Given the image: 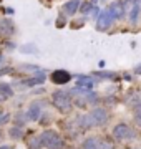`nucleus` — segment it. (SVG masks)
Listing matches in <instances>:
<instances>
[{"instance_id":"1","label":"nucleus","mask_w":141,"mask_h":149,"mask_svg":"<svg viewBox=\"0 0 141 149\" xmlns=\"http://www.w3.org/2000/svg\"><path fill=\"white\" fill-rule=\"evenodd\" d=\"M52 104H53L60 113H66L71 111L73 108V100H71V93H66V91H55L52 95Z\"/></svg>"},{"instance_id":"2","label":"nucleus","mask_w":141,"mask_h":149,"mask_svg":"<svg viewBox=\"0 0 141 149\" xmlns=\"http://www.w3.org/2000/svg\"><path fill=\"white\" fill-rule=\"evenodd\" d=\"M40 139H42L43 148H47V149H60L61 144H63V141H61V138L58 136V133L53 131V129L43 131V133L40 134Z\"/></svg>"},{"instance_id":"3","label":"nucleus","mask_w":141,"mask_h":149,"mask_svg":"<svg viewBox=\"0 0 141 149\" xmlns=\"http://www.w3.org/2000/svg\"><path fill=\"white\" fill-rule=\"evenodd\" d=\"M113 23H114V18H113V15H111V12H110L108 8H106V10H101L100 15L96 17V30H100V32L108 30Z\"/></svg>"},{"instance_id":"4","label":"nucleus","mask_w":141,"mask_h":149,"mask_svg":"<svg viewBox=\"0 0 141 149\" xmlns=\"http://www.w3.org/2000/svg\"><path fill=\"white\" fill-rule=\"evenodd\" d=\"M113 138L118 139V141H123V139H131L135 138V133L133 129L126 124V123H119L113 128Z\"/></svg>"},{"instance_id":"5","label":"nucleus","mask_w":141,"mask_h":149,"mask_svg":"<svg viewBox=\"0 0 141 149\" xmlns=\"http://www.w3.org/2000/svg\"><path fill=\"white\" fill-rule=\"evenodd\" d=\"M90 119H91L93 126H103L105 123L108 121V113L105 108H95L90 113Z\"/></svg>"},{"instance_id":"6","label":"nucleus","mask_w":141,"mask_h":149,"mask_svg":"<svg viewBox=\"0 0 141 149\" xmlns=\"http://www.w3.org/2000/svg\"><path fill=\"white\" fill-rule=\"evenodd\" d=\"M50 80L53 81L55 85H66L71 80V74L66 70H55L52 76H50Z\"/></svg>"},{"instance_id":"7","label":"nucleus","mask_w":141,"mask_h":149,"mask_svg":"<svg viewBox=\"0 0 141 149\" xmlns=\"http://www.w3.org/2000/svg\"><path fill=\"white\" fill-rule=\"evenodd\" d=\"M15 33V25L10 18H2L0 20V35L3 38H10Z\"/></svg>"},{"instance_id":"8","label":"nucleus","mask_w":141,"mask_h":149,"mask_svg":"<svg viewBox=\"0 0 141 149\" xmlns=\"http://www.w3.org/2000/svg\"><path fill=\"white\" fill-rule=\"evenodd\" d=\"M45 80H47V74H45V71H40V73L33 74L32 78H27L25 81H22V85L28 86V88H32V86H37V85L45 83Z\"/></svg>"},{"instance_id":"9","label":"nucleus","mask_w":141,"mask_h":149,"mask_svg":"<svg viewBox=\"0 0 141 149\" xmlns=\"http://www.w3.org/2000/svg\"><path fill=\"white\" fill-rule=\"evenodd\" d=\"M40 114H42V104L40 103H32L27 109V119H30V121H38L40 119Z\"/></svg>"},{"instance_id":"10","label":"nucleus","mask_w":141,"mask_h":149,"mask_svg":"<svg viewBox=\"0 0 141 149\" xmlns=\"http://www.w3.org/2000/svg\"><path fill=\"white\" fill-rule=\"evenodd\" d=\"M108 10L111 12L114 20H118V18H121V17L125 15V2H113L108 7Z\"/></svg>"},{"instance_id":"11","label":"nucleus","mask_w":141,"mask_h":149,"mask_svg":"<svg viewBox=\"0 0 141 149\" xmlns=\"http://www.w3.org/2000/svg\"><path fill=\"white\" fill-rule=\"evenodd\" d=\"M78 8H80V0H68L65 5H63V12L68 17L75 15L76 12H78Z\"/></svg>"},{"instance_id":"12","label":"nucleus","mask_w":141,"mask_h":149,"mask_svg":"<svg viewBox=\"0 0 141 149\" xmlns=\"http://www.w3.org/2000/svg\"><path fill=\"white\" fill-rule=\"evenodd\" d=\"M76 85H78V88L91 90L93 86H95V80H93L91 76H80V78L76 80Z\"/></svg>"},{"instance_id":"13","label":"nucleus","mask_w":141,"mask_h":149,"mask_svg":"<svg viewBox=\"0 0 141 149\" xmlns=\"http://www.w3.org/2000/svg\"><path fill=\"white\" fill-rule=\"evenodd\" d=\"M140 10H141L140 3L135 0V3H133V7H131V12H130V20L133 22V23L138 20V17H140Z\"/></svg>"},{"instance_id":"14","label":"nucleus","mask_w":141,"mask_h":149,"mask_svg":"<svg viewBox=\"0 0 141 149\" xmlns=\"http://www.w3.org/2000/svg\"><path fill=\"white\" fill-rule=\"evenodd\" d=\"M98 149H114V144L110 138H103L101 143H98Z\"/></svg>"},{"instance_id":"15","label":"nucleus","mask_w":141,"mask_h":149,"mask_svg":"<svg viewBox=\"0 0 141 149\" xmlns=\"http://www.w3.org/2000/svg\"><path fill=\"white\" fill-rule=\"evenodd\" d=\"M83 149H98V139L96 138H88L83 143Z\"/></svg>"},{"instance_id":"16","label":"nucleus","mask_w":141,"mask_h":149,"mask_svg":"<svg viewBox=\"0 0 141 149\" xmlns=\"http://www.w3.org/2000/svg\"><path fill=\"white\" fill-rule=\"evenodd\" d=\"M0 91H2L3 95H7L8 98H12V96H13V88H12L8 83H0Z\"/></svg>"},{"instance_id":"17","label":"nucleus","mask_w":141,"mask_h":149,"mask_svg":"<svg viewBox=\"0 0 141 149\" xmlns=\"http://www.w3.org/2000/svg\"><path fill=\"white\" fill-rule=\"evenodd\" d=\"M8 134H10V138H13V139H20L23 136V131H22V128H18V126H13V128L8 131Z\"/></svg>"},{"instance_id":"18","label":"nucleus","mask_w":141,"mask_h":149,"mask_svg":"<svg viewBox=\"0 0 141 149\" xmlns=\"http://www.w3.org/2000/svg\"><path fill=\"white\" fill-rule=\"evenodd\" d=\"M95 76H100V78H105V80H114L116 73H113V71H96Z\"/></svg>"},{"instance_id":"19","label":"nucleus","mask_w":141,"mask_h":149,"mask_svg":"<svg viewBox=\"0 0 141 149\" xmlns=\"http://www.w3.org/2000/svg\"><path fill=\"white\" fill-rule=\"evenodd\" d=\"M93 5H95L93 2H82L78 10L82 12V13H90V12H91V8H93Z\"/></svg>"},{"instance_id":"20","label":"nucleus","mask_w":141,"mask_h":149,"mask_svg":"<svg viewBox=\"0 0 141 149\" xmlns=\"http://www.w3.org/2000/svg\"><path fill=\"white\" fill-rule=\"evenodd\" d=\"M40 148H43V144H42V139H40V136H38V138H35L32 143H30L28 149H40Z\"/></svg>"},{"instance_id":"21","label":"nucleus","mask_w":141,"mask_h":149,"mask_svg":"<svg viewBox=\"0 0 141 149\" xmlns=\"http://www.w3.org/2000/svg\"><path fill=\"white\" fill-rule=\"evenodd\" d=\"M22 70H23V71H35V73L43 71V70H40V66H37V65H23Z\"/></svg>"},{"instance_id":"22","label":"nucleus","mask_w":141,"mask_h":149,"mask_svg":"<svg viewBox=\"0 0 141 149\" xmlns=\"http://www.w3.org/2000/svg\"><path fill=\"white\" fill-rule=\"evenodd\" d=\"M35 45H23L22 48H20V52H23V53H35Z\"/></svg>"},{"instance_id":"23","label":"nucleus","mask_w":141,"mask_h":149,"mask_svg":"<svg viewBox=\"0 0 141 149\" xmlns=\"http://www.w3.org/2000/svg\"><path fill=\"white\" fill-rule=\"evenodd\" d=\"M133 111H135V118H136V121H141V103H138V104H136Z\"/></svg>"},{"instance_id":"24","label":"nucleus","mask_w":141,"mask_h":149,"mask_svg":"<svg viewBox=\"0 0 141 149\" xmlns=\"http://www.w3.org/2000/svg\"><path fill=\"white\" fill-rule=\"evenodd\" d=\"M12 71H13V68H2L0 70V76H2V74H8V73H12Z\"/></svg>"},{"instance_id":"25","label":"nucleus","mask_w":141,"mask_h":149,"mask_svg":"<svg viewBox=\"0 0 141 149\" xmlns=\"http://www.w3.org/2000/svg\"><path fill=\"white\" fill-rule=\"evenodd\" d=\"M91 13H93L95 17H98V15H100V8H98L96 5H93V8H91Z\"/></svg>"},{"instance_id":"26","label":"nucleus","mask_w":141,"mask_h":149,"mask_svg":"<svg viewBox=\"0 0 141 149\" xmlns=\"http://www.w3.org/2000/svg\"><path fill=\"white\" fill-rule=\"evenodd\" d=\"M5 100H8V96H7V95H3V93L0 91V103H2V101H5Z\"/></svg>"},{"instance_id":"27","label":"nucleus","mask_w":141,"mask_h":149,"mask_svg":"<svg viewBox=\"0 0 141 149\" xmlns=\"http://www.w3.org/2000/svg\"><path fill=\"white\" fill-rule=\"evenodd\" d=\"M135 73L136 74H141V65H138V66L135 68Z\"/></svg>"},{"instance_id":"28","label":"nucleus","mask_w":141,"mask_h":149,"mask_svg":"<svg viewBox=\"0 0 141 149\" xmlns=\"http://www.w3.org/2000/svg\"><path fill=\"white\" fill-rule=\"evenodd\" d=\"M5 10H7V13H13V12H15L13 8H10V7H8V8H5Z\"/></svg>"},{"instance_id":"29","label":"nucleus","mask_w":141,"mask_h":149,"mask_svg":"<svg viewBox=\"0 0 141 149\" xmlns=\"http://www.w3.org/2000/svg\"><path fill=\"white\" fill-rule=\"evenodd\" d=\"M3 60H5V58H3V55H0V66L3 65Z\"/></svg>"},{"instance_id":"30","label":"nucleus","mask_w":141,"mask_h":149,"mask_svg":"<svg viewBox=\"0 0 141 149\" xmlns=\"http://www.w3.org/2000/svg\"><path fill=\"white\" fill-rule=\"evenodd\" d=\"M0 149H12L10 146H0Z\"/></svg>"},{"instance_id":"31","label":"nucleus","mask_w":141,"mask_h":149,"mask_svg":"<svg viewBox=\"0 0 141 149\" xmlns=\"http://www.w3.org/2000/svg\"><path fill=\"white\" fill-rule=\"evenodd\" d=\"M2 116H3V111H2V108H0V119H2Z\"/></svg>"},{"instance_id":"32","label":"nucleus","mask_w":141,"mask_h":149,"mask_svg":"<svg viewBox=\"0 0 141 149\" xmlns=\"http://www.w3.org/2000/svg\"><path fill=\"white\" fill-rule=\"evenodd\" d=\"M93 3H96V2H101V0H91Z\"/></svg>"}]
</instances>
